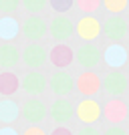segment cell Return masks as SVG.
<instances>
[{
  "instance_id": "3957f363",
  "label": "cell",
  "mask_w": 129,
  "mask_h": 135,
  "mask_svg": "<svg viewBox=\"0 0 129 135\" xmlns=\"http://www.w3.org/2000/svg\"><path fill=\"white\" fill-rule=\"evenodd\" d=\"M49 87H51V91L61 99V97L71 95V93L77 89V79H75L71 73H67V71H55L51 81H49Z\"/></svg>"
},
{
  "instance_id": "d6986e66",
  "label": "cell",
  "mask_w": 129,
  "mask_h": 135,
  "mask_svg": "<svg viewBox=\"0 0 129 135\" xmlns=\"http://www.w3.org/2000/svg\"><path fill=\"white\" fill-rule=\"evenodd\" d=\"M20 87V81L12 71H4L0 73V95H4L6 99H10V95H14Z\"/></svg>"
},
{
  "instance_id": "ba28073f",
  "label": "cell",
  "mask_w": 129,
  "mask_h": 135,
  "mask_svg": "<svg viewBox=\"0 0 129 135\" xmlns=\"http://www.w3.org/2000/svg\"><path fill=\"white\" fill-rule=\"evenodd\" d=\"M75 32L81 36L83 40H95L99 34H103V22H99L95 16H91V14H87V16H81L77 20V26H75Z\"/></svg>"
},
{
  "instance_id": "5b68a950",
  "label": "cell",
  "mask_w": 129,
  "mask_h": 135,
  "mask_svg": "<svg viewBox=\"0 0 129 135\" xmlns=\"http://www.w3.org/2000/svg\"><path fill=\"white\" fill-rule=\"evenodd\" d=\"M75 26H77V24H75L69 16L56 14V16L51 20V24H49V34L61 45V42H65V40H69L71 36H73Z\"/></svg>"
},
{
  "instance_id": "484cf974",
  "label": "cell",
  "mask_w": 129,
  "mask_h": 135,
  "mask_svg": "<svg viewBox=\"0 0 129 135\" xmlns=\"http://www.w3.org/2000/svg\"><path fill=\"white\" fill-rule=\"evenodd\" d=\"M103 135H129V133L121 127V125H109V127L103 131Z\"/></svg>"
},
{
  "instance_id": "30bf717a",
  "label": "cell",
  "mask_w": 129,
  "mask_h": 135,
  "mask_svg": "<svg viewBox=\"0 0 129 135\" xmlns=\"http://www.w3.org/2000/svg\"><path fill=\"white\" fill-rule=\"evenodd\" d=\"M127 89H129V79L121 71H111V73H107L103 77V91L107 95L119 97V95H123Z\"/></svg>"
},
{
  "instance_id": "d4e9b609",
  "label": "cell",
  "mask_w": 129,
  "mask_h": 135,
  "mask_svg": "<svg viewBox=\"0 0 129 135\" xmlns=\"http://www.w3.org/2000/svg\"><path fill=\"white\" fill-rule=\"evenodd\" d=\"M20 2L22 0H0V12H6V16H8V12H14Z\"/></svg>"
},
{
  "instance_id": "ffe728a7",
  "label": "cell",
  "mask_w": 129,
  "mask_h": 135,
  "mask_svg": "<svg viewBox=\"0 0 129 135\" xmlns=\"http://www.w3.org/2000/svg\"><path fill=\"white\" fill-rule=\"evenodd\" d=\"M18 32H22V26L18 24L16 18H12V16H2L0 18V38L2 40L16 38Z\"/></svg>"
},
{
  "instance_id": "4fadbf2b",
  "label": "cell",
  "mask_w": 129,
  "mask_h": 135,
  "mask_svg": "<svg viewBox=\"0 0 129 135\" xmlns=\"http://www.w3.org/2000/svg\"><path fill=\"white\" fill-rule=\"evenodd\" d=\"M127 59H129V52H127V49L121 46V45H109L105 51H103V61H105V65L109 69H113V71H119V69L127 62Z\"/></svg>"
},
{
  "instance_id": "9a60e30c",
  "label": "cell",
  "mask_w": 129,
  "mask_h": 135,
  "mask_svg": "<svg viewBox=\"0 0 129 135\" xmlns=\"http://www.w3.org/2000/svg\"><path fill=\"white\" fill-rule=\"evenodd\" d=\"M75 61H77L83 69L93 71V69L99 65V61H101V52H99L97 45H83L77 52H75Z\"/></svg>"
},
{
  "instance_id": "83f0119b",
  "label": "cell",
  "mask_w": 129,
  "mask_h": 135,
  "mask_svg": "<svg viewBox=\"0 0 129 135\" xmlns=\"http://www.w3.org/2000/svg\"><path fill=\"white\" fill-rule=\"evenodd\" d=\"M77 135H101V133H99V131H97L93 125H89V127H83V129L79 131Z\"/></svg>"
},
{
  "instance_id": "4316f807",
  "label": "cell",
  "mask_w": 129,
  "mask_h": 135,
  "mask_svg": "<svg viewBox=\"0 0 129 135\" xmlns=\"http://www.w3.org/2000/svg\"><path fill=\"white\" fill-rule=\"evenodd\" d=\"M22 135H46V133H45L42 127H39V125H30V127H26V129L22 131Z\"/></svg>"
},
{
  "instance_id": "8fae6325",
  "label": "cell",
  "mask_w": 129,
  "mask_h": 135,
  "mask_svg": "<svg viewBox=\"0 0 129 135\" xmlns=\"http://www.w3.org/2000/svg\"><path fill=\"white\" fill-rule=\"evenodd\" d=\"M49 59L51 62L56 67V71H65L67 67H71L75 62V51L71 49L69 45H55L49 52Z\"/></svg>"
},
{
  "instance_id": "8992f818",
  "label": "cell",
  "mask_w": 129,
  "mask_h": 135,
  "mask_svg": "<svg viewBox=\"0 0 129 135\" xmlns=\"http://www.w3.org/2000/svg\"><path fill=\"white\" fill-rule=\"evenodd\" d=\"M75 115H77V119L81 123H85L89 127V125L97 123V121L103 117V105H99L95 99H83V101L77 105Z\"/></svg>"
},
{
  "instance_id": "7a4b0ae2",
  "label": "cell",
  "mask_w": 129,
  "mask_h": 135,
  "mask_svg": "<svg viewBox=\"0 0 129 135\" xmlns=\"http://www.w3.org/2000/svg\"><path fill=\"white\" fill-rule=\"evenodd\" d=\"M49 111H46V105L36 97H30L20 105V117L26 121L28 125H40L46 119Z\"/></svg>"
},
{
  "instance_id": "7c38bea8",
  "label": "cell",
  "mask_w": 129,
  "mask_h": 135,
  "mask_svg": "<svg viewBox=\"0 0 129 135\" xmlns=\"http://www.w3.org/2000/svg\"><path fill=\"white\" fill-rule=\"evenodd\" d=\"M99 89H103V79H99L97 73L85 71V73H81V77H77V91L87 99H91Z\"/></svg>"
},
{
  "instance_id": "e0dca14e",
  "label": "cell",
  "mask_w": 129,
  "mask_h": 135,
  "mask_svg": "<svg viewBox=\"0 0 129 135\" xmlns=\"http://www.w3.org/2000/svg\"><path fill=\"white\" fill-rule=\"evenodd\" d=\"M18 117H20V107L12 99H2L0 101V123L10 127Z\"/></svg>"
},
{
  "instance_id": "44dd1931",
  "label": "cell",
  "mask_w": 129,
  "mask_h": 135,
  "mask_svg": "<svg viewBox=\"0 0 129 135\" xmlns=\"http://www.w3.org/2000/svg\"><path fill=\"white\" fill-rule=\"evenodd\" d=\"M129 0H103V6H105L107 12H113V16H119V12H123L127 8Z\"/></svg>"
},
{
  "instance_id": "f546056e",
  "label": "cell",
  "mask_w": 129,
  "mask_h": 135,
  "mask_svg": "<svg viewBox=\"0 0 129 135\" xmlns=\"http://www.w3.org/2000/svg\"><path fill=\"white\" fill-rule=\"evenodd\" d=\"M0 135H18V133H16V129H12V127L4 125V127H0Z\"/></svg>"
},
{
  "instance_id": "f1b7e54d",
  "label": "cell",
  "mask_w": 129,
  "mask_h": 135,
  "mask_svg": "<svg viewBox=\"0 0 129 135\" xmlns=\"http://www.w3.org/2000/svg\"><path fill=\"white\" fill-rule=\"evenodd\" d=\"M51 135H75V133L71 129H67V127H55L51 131Z\"/></svg>"
},
{
  "instance_id": "7402d4cb",
  "label": "cell",
  "mask_w": 129,
  "mask_h": 135,
  "mask_svg": "<svg viewBox=\"0 0 129 135\" xmlns=\"http://www.w3.org/2000/svg\"><path fill=\"white\" fill-rule=\"evenodd\" d=\"M49 4V0H22V6L26 12H32V14H39L42 12Z\"/></svg>"
},
{
  "instance_id": "ac0fdd59",
  "label": "cell",
  "mask_w": 129,
  "mask_h": 135,
  "mask_svg": "<svg viewBox=\"0 0 129 135\" xmlns=\"http://www.w3.org/2000/svg\"><path fill=\"white\" fill-rule=\"evenodd\" d=\"M20 52L14 45H0V67L6 69V71H10L18 65L20 61Z\"/></svg>"
},
{
  "instance_id": "603a6c76",
  "label": "cell",
  "mask_w": 129,
  "mask_h": 135,
  "mask_svg": "<svg viewBox=\"0 0 129 135\" xmlns=\"http://www.w3.org/2000/svg\"><path fill=\"white\" fill-rule=\"evenodd\" d=\"M49 4L55 12L63 14V12H69L71 10V6L75 4V0H49Z\"/></svg>"
},
{
  "instance_id": "cb8c5ba5",
  "label": "cell",
  "mask_w": 129,
  "mask_h": 135,
  "mask_svg": "<svg viewBox=\"0 0 129 135\" xmlns=\"http://www.w3.org/2000/svg\"><path fill=\"white\" fill-rule=\"evenodd\" d=\"M75 4L83 12H95L99 4H103V0H75Z\"/></svg>"
},
{
  "instance_id": "9c48e42d",
  "label": "cell",
  "mask_w": 129,
  "mask_h": 135,
  "mask_svg": "<svg viewBox=\"0 0 129 135\" xmlns=\"http://www.w3.org/2000/svg\"><path fill=\"white\" fill-rule=\"evenodd\" d=\"M46 30H49V24H46V20L42 16H39V14H30L22 22V34L28 40H32V42H39L46 34Z\"/></svg>"
},
{
  "instance_id": "6da1fadb",
  "label": "cell",
  "mask_w": 129,
  "mask_h": 135,
  "mask_svg": "<svg viewBox=\"0 0 129 135\" xmlns=\"http://www.w3.org/2000/svg\"><path fill=\"white\" fill-rule=\"evenodd\" d=\"M127 117H129V105L123 99L113 97L103 105V119L109 125H121L127 121Z\"/></svg>"
},
{
  "instance_id": "277c9868",
  "label": "cell",
  "mask_w": 129,
  "mask_h": 135,
  "mask_svg": "<svg viewBox=\"0 0 129 135\" xmlns=\"http://www.w3.org/2000/svg\"><path fill=\"white\" fill-rule=\"evenodd\" d=\"M103 34L111 40L113 45H119L129 34V22L121 14H119V16H109L105 22H103Z\"/></svg>"
},
{
  "instance_id": "5bb4252c",
  "label": "cell",
  "mask_w": 129,
  "mask_h": 135,
  "mask_svg": "<svg viewBox=\"0 0 129 135\" xmlns=\"http://www.w3.org/2000/svg\"><path fill=\"white\" fill-rule=\"evenodd\" d=\"M46 51H45V46H40L39 42H30V45L24 46V51H22V61L24 65H26L28 69H40L42 65H45L46 61Z\"/></svg>"
},
{
  "instance_id": "52a82bcc",
  "label": "cell",
  "mask_w": 129,
  "mask_h": 135,
  "mask_svg": "<svg viewBox=\"0 0 129 135\" xmlns=\"http://www.w3.org/2000/svg\"><path fill=\"white\" fill-rule=\"evenodd\" d=\"M75 111H77V109L73 107V103L69 101L67 97H61V99H55V101H52L51 109H49V115H51V119L55 123H59V127H63L65 123H69V121L73 119Z\"/></svg>"
},
{
  "instance_id": "2e32d148",
  "label": "cell",
  "mask_w": 129,
  "mask_h": 135,
  "mask_svg": "<svg viewBox=\"0 0 129 135\" xmlns=\"http://www.w3.org/2000/svg\"><path fill=\"white\" fill-rule=\"evenodd\" d=\"M46 79L45 75H40L39 71H30V73H26L22 77V81H20V87L24 89V93H28V95H40L42 91L46 89Z\"/></svg>"
}]
</instances>
